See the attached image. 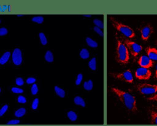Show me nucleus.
Returning a JSON list of instances; mask_svg holds the SVG:
<instances>
[{
	"instance_id": "obj_1",
	"label": "nucleus",
	"mask_w": 157,
	"mask_h": 126,
	"mask_svg": "<svg viewBox=\"0 0 157 126\" xmlns=\"http://www.w3.org/2000/svg\"><path fill=\"white\" fill-rule=\"evenodd\" d=\"M110 90L118 97V98L125 106L128 110L134 113L137 112L138 109L137 107L136 100L132 95L115 87H110Z\"/></svg>"
},
{
	"instance_id": "obj_2",
	"label": "nucleus",
	"mask_w": 157,
	"mask_h": 126,
	"mask_svg": "<svg viewBox=\"0 0 157 126\" xmlns=\"http://www.w3.org/2000/svg\"><path fill=\"white\" fill-rule=\"evenodd\" d=\"M117 40V49L115 60L119 64L121 65H126L129 60V52L126 45L120 39L117 33L115 34Z\"/></svg>"
},
{
	"instance_id": "obj_3",
	"label": "nucleus",
	"mask_w": 157,
	"mask_h": 126,
	"mask_svg": "<svg viewBox=\"0 0 157 126\" xmlns=\"http://www.w3.org/2000/svg\"><path fill=\"white\" fill-rule=\"evenodd\" d=\"M109 18L113 28L121 33L124 37L128 39H132L136 36V34L131 27L117 21L112 16H109Z\"/></svg>"
},
{
	"instance_id": "obj_4",
	"label": "nucleus",
	"mask_w": 157,
	"mask_h": 126,
	"mask_svg": "<svg viewBox=\"0 0 157 126\" xmlns=\"http://www.w3.org/2000/svg\"><path fill=\"white\" fill-rule=\"evenodd\" d=\"M119 36V35H118ZM120 39L127 47L129 52L134 57H136L142 50L143 47L141 45L129 40L128 38L123 36H119Z\"/></svg>"
},
{
	"instance_id": "obj_5",
	"label": "nucleus",
	"mask_w": 157,
	"mask_h": 126,
	"mask_svg": "<svg viewBox=\"0 0 157 126\" xmlns=\"http://www.w3.org/2000/svg\"><path fill=\"white\" fill-rule=\"evenodd\" d=\"M137 90L142 95H154L157 93V84L142 83L136 86Z\"/></svg>"
},
{
	"instance_id": "obj_6",
	"label": "nucleus",
	"mask_w": 157,
	"mask_h": 126,
	"mask_svg": "<svg viewBox=\"0 0 157 126\" xmlns=\"http://www.w3.org/2000/svg\"><path fill=\"white\" fill-rule=\"evenodd\" d=\"M109 75L113 78L132 84L133 82V76L131 70L128 69L122 73H109Z\"/></svg>"
},
{
	"instance_id": "obj_7",
	"label": "nucleus",
	"mask_w": 157,
	"mask_h": 126,
	"mask_svg": "<svg viewBox=\"0 0 157 126\" xmlns=\"http://www.w3.org/2000/svg\"><path fill=\"white\" fill-rule=\"evenodd\" d=\"M135 76L139 80H148L151 76V72L148 68L140 67L136 69Z\"/></svg>"
},
{
	"instance_id": "obj_8",
	"label": "nucleus",
	"mask_w": 157,
	"mask_h": 126,
	"mask_svg": "<svg viewBox=\"0 0 157 126\" xmlns=\"http://www.w3.org/2000/svg\"><path fill=\"white\" fill-rule=\"evenodd\" d=\"M139 31L141 33V37L143 41H147L151 34L153 33V26L148 23L139 28Z\"/></svg>"
},
{
	"instance_id": "obj_9",
	"label": "nucleus",
	"mask_w": 157,
	"mask_h": 126,
	"mask_svg": "<svg viewBox=\"0 0 157 126\" xmlns=\"http://www.w3.org/2000/svg\"><path fill=\"white\" fill-rule=\"evenodd\" d=\"M138 63L140 67L148 69L153 66V61L151 60L147 55H142L138 60Z\"/></svg>"
},
{
	"instance_id": "obj_10",
	"label": "nucleus",
	"mask_w": 157,
	"mask_h": 126,
	"mask_svg": "<svg viewBox=\"0 0 157 126\" xmlns=\"http://www.w3.org/2000/svg\"><path fill=\"white\" fill-rule=\"evenodd\" d=\"M12 59L13 63L16 65H19L21 64L22 61V57H21V53L19 49H15L13 50V54H12Z\"/></svg>"
},
{
	"instance_id": "obj_11",
	"label": "nucleus",
	"mask_w": 157,
	"mask_h": 126,
	"mask_svg": "<svg viewBox=\"0 0 157 126\" xmlns=\"http://www.w3.org/2000/svg\"><path fill=\"white\" fill-rule=\"evenodd\" d=\"M146 52L147 56L151 60L154 61H157V49L151 47H148L146 48Z\"/></svg>"
},
{
	"instance_id": "obj_12",
	"label": "nucleus",
	"mask_w": 157,
	"mask_h": 126,
	"mask_svg": "<svg viewBox=\"0 0 157 126\" xmlns=\"http://www.w3.org/2000/svg\"><path fill=\"white\" fill-rule=\"evenodd\" d=\"M148 114L151 123L152 124L157 125V110L154 108L149 107Z\"/></svg>"
},
{
	"instance_id": "obj_13",
	"label": "nucleus",
	"mask_w": 157,
	"mask_h": 126,
	"mask_svg": "<svg viewBox=\"0 0 157 126\" xmlns=\"http://www.w3.org/2000/svg\"><path fill=\"white\" fill-rule=\"evenodd\" d=\"M74 101L75 104H77V105H79V106H81L82 107L85 106V103L84 100L80 96H75L74 99Z\"/></svg>"
},
{
	"instance_id": "obj_14",
	"label": "nucleus",
	"mask_w": 157,
	"mask_h": 126,
	"mask_svg": "<svg viewBox=\"0 0 157 126\" xmlns=\"http://www.w3.org/2000/svg\"><path fill=\"white\" fill-rule=\"evenodd\" d=\"M86 44H88V45L91 47L96 48L98 46V44L97 42L93 40L91 38H90L89 37H87L86 38Z\"/></svg>"
},
{
	"instance_id": "obj_15",
	"label": "nucleus",
	"mask_w": 157,
	"mask_h": 126,
	"mask_svg": "<svg viewBox=\"0 0 157 126\" xmlns=\"http://www.w3.org/2000/svg\"><path fill=\"white\" fill-rule=\"evenodd\" d=\"M80 56L82 59H84V60L90 57V53L88 50L86 49H82L80 52Z\"/></svg>"
},
{
	"instance_id": "obj_16",
	"label": "nucleus",
	"mask_w": 157,
	"mask_h": 126,
	"mask_svg": "<svg viewBox=\"0 0 157 126\" xmlns=\"http://www.w3.org/2000/svg\"><path fill=\"white\" fill-rule=\"evenodd\" d=\"M93 87V83L91 80L85 81L83 84V88L86 90H91Z\"/></svg>"
},
{
	"instance_id": "obj_17",
	"label": "nucleus",
	"mask_w": 157,
	"mask_h": 126,
	"mask_svg": "<svg viewBox=\"0 0 157 126\" xmlns=\"http://www.w3.org/2000/svg\"><path fill=\"white\" fill-rule=\"evenodd\" d=\"M88 66L93 71L96 69V58L93 57L89 62H88Z\"/></svg>"
},
{
	"instance_id": "obj_18",
	"label": "nucleus",
	"mask_w": 157,
	"mask_h": 126,
	"mask_svg": "<svg viewBox=\"0 0 157 126\" xmlns=\"http://www.w3.org/2000/svg\"><path fill=\"white\" fill-rule=\"evenodd\" d=\"M10 57V52H6L2 56V57L0 58V63L3 65L5 63H6L8 60V59Z\"/></svg>"
},
{
	"instance_id": "obj_19",
	"label": "nucleus",
	"mask_w": 157,
	"mask_h": 126,
	"mask_svg": "<svg viewBox=\"0 0 157 126\" xmlns=\"http://www.w3.org/2000/svg\"><path fill=\"white\" fill-rule=\"evenodd\" d=\"M55 92L56 93V94L58 95H59L60 97H61V98H64V96H65V92H64V90L63 89H60V88H59L57 86H55Z\"/></svg>"
},
{
	"instance_id": "obj_20",
	"label": "nucleus",
	"mask_w": 157,
	"mask_h": 126,
	"mask_svg": "<svg viewBox=\"0 0 157 126\" xmlns=\"http://www.w3.org/2000/svg\"><path fill=\"white\" fill-rule=\"evenodd\" d=\"M67 117L72 121H75L77 119V116L73 111H70L67 112Z\"/></svg>"
},
{
	"instance_id": "obj_21",
	"label": "nucleus",
	"mask_w": 157,
	"mask_h": 126,
	"mask_svg": "<svg viewBox=\"0 0 157 126\" xmlns=\"http://www.w3.org/2000/svg\"><path fill=\"white\" fill-rule=\"evenodd\" d=\"M93 23H94V24H95L96 26H97L101 29L104 28V22L102 20L96 18V19L93 20Z\"/></svg>"
},
{
	"instance_id": "obj_22",
	"label": "nucleus",
	"mask_w": 157,
	"mask_h": 126,
	"mask_svg": "<svg viewBox=\"0 0 157 126\" xmlns=\"http://www.w3.org/2000/svg\"><path fill=\"white\" fill-rule=\"evenodd\" d=\"M45 60L48 62H52L53 61V56L52 53L50 51H47L46 52L45 56Z\"/></svg>"
},
{
	"instance_id": "obj_23",
	"label": "nucleus",
	"mask_w": 157,
	"mask_h": 126,
	"mask_svg": "<svg viewBox=\"0 0 157 126\" xmlns=\"http://www.w3.org/2000/svg\"><path fill=\"white\" fill-rule=\"evenodd\" d=\"M25 112H26V110L25 108H20L19 109H18L15 112V115L17 116V117H21L23 116L25 114Z\"/></svg>"
},
{
	"instance_id": "obj_24",
	"label": "nucleus",
	"mask_w": 157,
	"mask_h": 126,
	"mask_svg": "<svg viewBox=\"0 0 157 126\" xmlns=\"http://www.w3.org/2000/svg\"><path fill=\"white\" fill-rule=\"evenodd\" d=\"M93 30H94V31L97 33V34H98L100 36H101V37H103L104 36V33H103V31L101 29V28H98V27H97V26H94L93 27Z\"/></svg>"
},
{
	"instance_id": "obj_25",
	"label": "nucleus",
	"mask_w": 157,
	"mask_h": 126,
	"mask_svg": "<svg viewBox=\"0 0 157 126\" xmlns=\"http://www.w3.org/2000/svg\"><path fill=\"white\" fill-rule=\"evenodd\" d=\"M82 79H83V75L82 73H79L77 75V79H76V81H75V84L77 85H78L80 84V83L82 82Z\"/></svg>"
},
{
	"instance_id": "obj_26",
	"label": "nucleus",
	"mask_w": 157,
	"mask_h": 126,
	"mask_svg": "<svg viewBox=\"0 0 157 126\" xmlns=\"http://www.w3.org/2000/svg\"><path fill=\"white\" fill-rule=\"evenodd\" d=\"M39 37L40 38V41H41V43L43 44V45H45L47 43V39L44 35V34H43L42 33H40L39 34Z\"/></svg>"
},
{
	"instance_id": "obj_27",
	"label": "nucleus",
	"mask_w": 157,
	"mask_h": 126,
	"mask_svg": "<svg viewBox=\"0 0 157 126\" xmlns=\"http://www.w3.org/2000/svg\"><path fill=\"white\" fill-rule=\"evenodd\" d=\"M32 20L33 22H36L38 23H42L44 21V18L42 17H34Z\"/></svg>"
},
{
	"instance_id": "obj_28",
	"label": "nucleus",
	"mask_w": 157,
	"mask_h": 126,
	"mask_svg": "<svg viewBox=\"0 0 157 126\" xmlns=\"http://www.w3.org/2000/svg\"><path fill=\"white\" fill-rule=\"evenodd\" d=\"M38 91V89H37V85L36 84H33V85L32 86V88H31V92H32V94L33 95H36Z\"/></svg>"
},
{
	"instance_id": "obj_29",
	"label": "nucleus",
	"mask_w": 157,
	"mask_h": 126,
	"mask_svg": "<svg viewBox=\"0 0 157 126\" xmlns=\"http://www.w3.org/2000/svg\"><path fill=\"white\" fill-rule=\"evenodd\" d=\"M12 91L13 92V93H23V90L21 89H19V88H17V87H13L12 89Z\"/></svg>"
},
{
	"instance_id": "obj_30",
	"label": "nucleus",
	"mask_w": 157,
	"mask_h": 126,
	"mask_svg": "<svg viewBox=\"0 0 157 126\" xmlns=\"http://www.w3.org/2000/svg\"><path fill=\"white\" fill-rule=\"evenodd\" d=\"M38 104H39V100L37 98H36L33 103V104H32V108L34 109H36L37 108V106H38Z\"/></svg>"
},
{
	"instance_id": "obj_31",
	"label": "nucleus",
	"mask_w": 157,
	"mask_h": 126,
	"mask_svg": "<svg viewBox=\"0 0 157 126\" xmlns=\"http://www.w3.org/2000/svg\"><path fill=\"white\" fill-rule=\"evenodd\" d=\"M7 108H8V106H7V104H6V105H4V106L1 108V109L0 110V116H2V115L5 113V112H6V110L7 109Z\"/></svg>"
},
{
	"instance_id": "obj_32",
	"label": "nucleus",
	"mask_w": 157,
	"mask_h": 126,
	"mask_svg": "<svg viewBox=\"0 0 157 126\" xmlns=\"http://www.w3.org/2000/svg\"><path fill=\"white\" fill-rule=\"evenodd\" d=\"M149 101H157V93H155L153 95L147 98Z\"/></svg>"
},
{
	"instance_id": "obj_33",
	"label": "nucleus",
	"mask_w": 157,
	"mask_h": 126,
	"mask_svg": "<svg viewBox=\"0 0 157 126\" xmlns=\"http://www.w3.org/2000/svg\"><path fill=\"white\" fill-rule=\"evenodd\" d=\"M23 83H24V82H23V79L21 77L17 78V79H16V84L18 85H22L23 84Z\"/></svg>"
},
{
	"instance_id": "obj_34",
	"label": "nucleus",
	"mask_w": 157,
	"mask_h": 126,
	"mask_svg": "<svg viewBox=\"0 0 157 126\" xmlns=\"http://www.w3.org/2000/svg\"><path fill=\"white\" fill-rule=\"evenodd\" d=\"M7 33V30L5 28H0V36H3L6 35Z\"/></svg>"
},
{
	"instance_id": "obj_35",
	"label": "nucleus",
	"mask_w": 157,
	"mask_h": 126,
	"mask_svg": "<svg viewBox=\"0 0 157 126\" xmlns=\"http://www.w3.org/2000/svg\"><path fill=\"white\" fill-rule=\"evenodd\" d=\"M18 101L19 103H26V100L25 99V97H23V96H19L18 98Z\"/></svg>"
},
{
	"instance_id": "obj_36",
	"label": "nucleus",
	"mask_w": 157,
	"mask_h": 126,
	"mask_svg": "<svg viewBox=\"0 0 157 126\" xmlns=\"http://www.w3.org/2000/svg\"><path fill=\"white\" fill-rule=\"evenodd\" d=\"M20 123V120H12L7 122V125H15V124H18Z\"/></svg>"
},
{
	"instance_id": "obj_37",
	"label": "nucleus",
	"mask_w": 157,
	"mask_h": 126,
	"mask_svg": "<svg viewBox=\"0 0 157 126\" xmlns=\"http://www.w3.org/2000/svg\"><path fill=\"white\" fill-rule=\"evenodd\" d=\"M36 81V79L33 78V77H29L26 80V82L28 84H31V83H34Z\"/></svg>"
},
{
	"instance_id": "obj_38",
	"label": "nucleus",
	"mask_w": 157,
	"mask_h": 126,
	"mask_svg": "<svg viewBox=\"0 0 157 126\" xmlns=\"http://www.w3.org/2000/svg\"><path fill=\"white\" fill-rule=\"evenodd\" d=\"M83 16H84L85 17H91L92 15H83Z\"/></svg>"
},
{
	"instance_id": "obj_39",
	"label": "nucleus",
	"mask_w": 157,
	"mask_h": 126,
	"mask_svg": "<svg viewBox=\"0 0 157 126\" xmlns=\"http://www.w3.org/2000/svg\"><path fill=\"white\" fill-rule=\"evenodd\" d=\"M155 76H156V77L157 78V66H156V71H155Z\"/></svg>"
},
{
	"instance_id": "obj_40",
	"label": "nucleus",
	"mask_w": 157,
	"mask_h": 126,
	"mask_svg": "<svg viewBox=\"0 0 157 126\" xmlns=\"http://www.w3.org/2000/svg\"><path fill=\"white\" fill-rule=\"evenodd\" d=\"M17 16L18 17H21V16H23V15H17Z\"/></svg>"
},
{
	"instance_id": "obj_41",
	"label": "nucleus",
	"mask_w": 157,
	"mask_h": 126,
	"mask_svg": "<svg viewBox=\"0 0 157 126\" xmlns=\"http://www.w3.org/2000/svg\"><path fill=\"white\" fill-rule=\"evenodd\" d=\"M0 23H1V20H0Z\"/></svg>"
},
{
	"instance_id": "obj_42",
	"label": "nucleus",
	"mask_w": 157,
	"mask_h": 126,
	"mask_svg": "<svg viewBox=\"0 0 157 126\" xmlns=\"http://www.w3.org/2000/svg\"><path fill=\"white\" fill-rule=\"evenodd\" d=\"M0 92H1V89H0Z\"/></svg>"
},
{
	"instance_id": "obj_43",
	"label": "nucleus",
	"mask_w": 157,
	"mask_h": 126,
	"mask_svg": "<svg viewBox=\"0 0 157 126\" xmlns=\"http://www.w3.org/2000/svg\"><path fill=\"white\" fill-rule=\"evenodd\" d=\"M156 44H157V43H156Z\"/></svg>"
}]
</instances>
